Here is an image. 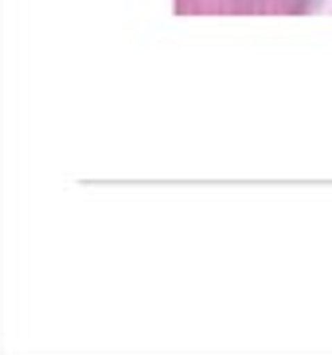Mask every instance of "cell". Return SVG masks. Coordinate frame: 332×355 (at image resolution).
<instances>
[{"mask_svg": "<svg viewBox=\"0 0 332 355\" xmlns=\"http://www.w3.org/2000/svg\"><path fill=\"white\" fill-rule=\"evenodd\" d=\"M324 0H176V16H309Z\"/></svg>", "mask_w": 332, "mask_h": 355, "instance_id": "6da1fadb", "label": "cell"}]
</instances>
